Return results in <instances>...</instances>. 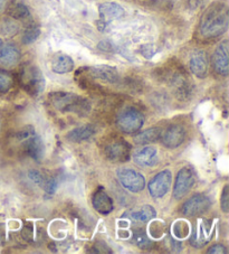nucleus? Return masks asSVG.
Returning a JSON list of instances; mask_svg holds the SVG:
<instances>
[{
  "label": "nucleus",
  "instance_id": "18",
  "mask_svg": "<svg viewBox=\"0 0 229 254\" xmlns=\"http://www.w3.org/2000/svg\"><path fill=\"white\" fill-rule=\"evenodd\" d=\"M26 141V151L28 156L33 158L35 161H41L44 158L45 154V146L41 137L32 134L29 138L25 140Z\"/></svg>",
  "mask_w": 229,
  "mask_h": 254
},
{
  "label": "nucleus",
  "instance_id": "6",
  "mask_svg": "<svg viewBox=\"0 0 229 254\" xmlns=\"http://www.w3.org/2000/svg\"><path fill=\"white\" fill-rule=\"evenodd\" d=\"M171 182H172V175L170 170H164V172L157 174L149 183L148 187L150 195L155 198L164 197L170 190Z\"/></svg>",
  "mask_w": 229,
  "mask_h": 254
},
{
  "label": "nucleus",
  "instance_id": "28",
  "mask_svg": "<svg viewBox=\"0 0 229 254\" xmlns=\"http://www.w3.org/2000/svg\"><path fill=\"white\" fill-rule=\"evenodd\" d=\"M173 230H174V234H175V236H178L179 239H182V238H184V236H186L187 234H188V225L186 224V223H183V222H178L177 224L174 225V227H173Z\"/></svg>",
  "mask_w": 229,
  "mask_h": 254
},
{
  "label": "nucleus",
  "instance_id": "29",
  "mask_svg": "<svg viewBox=\"0 0 229 254\" xmlns=\"http://www.w3.org/2000/svg\"><path fill=\"white\" fill-rule=\"evenodd\" d=\"M28 177L32 182H34L36 185L43 187L44 185V182H45V178L43 177V175L37 172V170H30V172L28 173Z\"/></svg>",
  "mask_w": 229,
  "mask_h": 254
},
{
  "label": "nucleus",
  "instance_id": "20",
  "mask_svg": "<svg viewBox=\"0 0 229 254\" xmlns=\"http://www.w3.org/2000/svg\"><path fill=\"white\" fill-rule=\"evenodd\" d=\"M93 207L100 214H103V215L105 214L107 215V214L113 211V200L107 192L99 190L93 196Z\"/></svg>",
  "mask_w": 229,
  "mask_h": 254
},
{
  "label": "nucleus",
  "instance_id": "8",
  "mask_svg": "<svg viewBox=\"0 0 229 254\" xmlns=\"http://www.w3.org/2000/svg\"><path fill=\"white\" fill-rule=\"evenodd\" d=\"M195 184V177L189 168H182L177 175L173 187V197L175 199H181L186 196Z\"/></svg>",
  "mask_w": 229,
  "mask_h": 254
},
{
  "label": "nucleus",
  "instance_id": "1",
  "mask_svg": "<svg viewBox=\"0 0 229 254\" xmlns=\"http://www.w3.org/2000/svg\"><path fill=\"white\" fill-rule=\"evenodd\" d=\"M228 25V3L226 1H215L201 17L200 34L205 38L219 37L227 32Z\"/></svg>",
  "mask_w": 229,
  "mask_h": 254
},
{
  "label": "nucleus",
  "instance_id": "11",
  "mask_svg": "<svg viewBox=\"0 0 229 254\" xmlns=\"http://www.w3.org/2000/svg\"><path fill=\"white\" fill-rule=\"evenodd\" d=\"M105 156L114 163H124L130 159V146L123 140L113 141L105 148Z\"/></svg>",
  "mask_w": 229,
  "mask_h": 254
},
{
  "label": "nucleus",
  "instance_id": "32",
  "mask_svg": "<svg viewBox=\"0 0 229 254\" xmlns=\"http://www.w3.org/2000/svg\"><path fill=\"white\" fill-rule=\"evenodd\" d=\"M207 252L213 253V254H226L227 253V249L225 248L224 245H222V244H215Z\"/></svg>",
  "mask_w": 229,
  "mask_h": 254
},
{
  "label": "nucleus",
  "instance_id": "12",
  "mask_svg": "<svg viewBox=\"0 0 229 254\" xmlns=\"http://www.w3.org/2000/svg\"><path fill=\"white\" fill-rule=\"evenodd\" d=\"M184 138H186V130H184L183 127L179 125L170 126L169 128L161 134V140L164 146L170 149L177 148L180 144H182V142L184 141Z\"/></svg>",
  "mask_w": 229,
  "mask_h": 254
},
{
  "label": "nucleus",
  "instance_id": "33",
  "mask_svg": "<svg viewBox=\"0 0 229 254\" xmlns=\"http://www.w3.org/2000/svg\"><path fill=\"white\" fill-rule=\"evenodd\" d=\"M6 5V0H0V11H2Z\"/></svg>",
  "mask_w": 229,
  "mask_h": 254
},
{
  "label": "nucleus",
  "instance_id": "30",
  "mask_svg": "<svg viewBox=\"0 0 229 254\" xmlns=\"http://www.w3.org/2000/svg\"><path fill=\"white\" fill-rule=\"evenodd\" d=\"M220 203H222V208H223L224 213H228V211H229V187H228V185L224 187Z\"/></svg>",
  "mask_w": 229,
  "mask_h": 254
},
{
  "label": "nucleus",
  "instance_id": "15",
  "mask_svg": "<svg viewBox=\"0 0 229 254\" xmlns=\"http://www.w3.org/2000/svg\"><path fill=\"white\" fill-rule=\"evenodd\" d=\"M20 51L14 44H5L0 47V63L6 67H12L19 62Z\"/></svg>",
  "mask_w": 229,
  "mask_h": 254
},
{
  "label": "nucleus",
  "instance_id": "19",
  "mask_svg": "<svg viewBox=\"0 0 229 254\" xmlns=\"http://www.w3.org/2000/svg\"><path fill=\"white\" fill-rule=\"evenodd\" d=\"M51 66L53 72L56 74H66L73 71L74 61L68 55L58 53L52 59Z\"/></svg>",
  "mask_w": 229,
  "mask_h": 254
},
{
  "label": "nucleus",
  "instance_id": "7",
  "mask_svg": "<svg viewBox=\"0 0 229 254\" xmlns=\"http://www.w3.org/2000/svg\"><path fill=\"white\" fill-rule=\"evenodd\" d=\"M211 201L206 195L197 194L189 198L186 203L182 205L181 212L186 216L199 215L208 211L210 208Z\"/></svg>",
  "mask_w": 229,
  "mask_h": 254
},
{
  "label": "nucleus",
  "instance_id": "10",
  "mask_svg": "<svg viewBox=\"0 0 229 254\" xmlns=\"http://www.w3.org/2000/svg\"><path fill=\"white\" fill-rule=\"evenodd\" d=\"M211 234H213V231H211L210 222L206 220H198L195 230L192 231L190 243L192 247L200 249L209 242Z\"/></svg>",
  "mask_w": 229,
  "mask_h": 254
},
{
  "label": "nucleus",
  "instance_id": "34",
  "mask_svg": "<svg viewBox=\"0 0 229 254\" xmlns=\"http://www.w3.org/2000/svg\"><path fill=\"white\" fill-rule=\"evenodd\" d=\"M1 45H2V42H1V39H0V47H1Z\"/></svg>",
  "mask_w": 229,
  "mask_h": 254
},
{
  "label": "nucleus",
  "instance_id": "5",
  "mask_svg": "<svg viewBox=\"0 0 229 254\" xmlns=\"http://www.w3.org/2000/svg\"><path fill=\"white\" fill-rule=\"evenodd\" d=\"M117 178L121 185L132 192H139L143 190L145 186V179L136 170L130 168H120L117 170Z\"/></svg>",
  "mask_w": 229,
  "mask_h": 254
},
{
  "label": "nucleus",
  "instance_id": "31",
  "mask_svg": "<svg viewBox=\"0 0 229 254\" xmlns=\"http://www.w3.org/2000/svg\"><path fill=\"white\" fill-rule=\"evenodd\" d=\"M134 240L136 241V244L139 245V247L141 248H145L148 247V245L150 244L149 240L147 238V235H145L144 233H142V232H140V233H136L135 236H134Z\"/></svg>",
  "mask_w": 229,
  "mask_h": 254
},
{
  "label": "nucleus",
  "instance_id": "23",
  "mask_svg": "<svg viewBox=\"0 0 229 254\" xmlns=\"http://www.w3.org/2000/svg\"><path fill=\"white\" fill-rule=\"evenodd\" d=\"M7 14L14 19H24L29 16V9L23 0H10L7 6Z\"/></svg>",
  "mask_w": 229,
  "mask_h": 254
},
{
  "label": "nucleus",
  "instance_id": "13",
  "mask_svg": "<svg viewBox=\"0 0 229 254\" xmlns=\"http://www.w3.org/2000/svg\"><path fill=\"white\" fill-rule=\"evenodd\" d=\"M189 66L193 75L199 78H204L209 68V59L205 51L193 52L189 61Z\"/></svg>",
  "mask_w": 229,
  "mask_h": 254
},
{
  "label": "nucleus",
  "instance_id": "25",
  "mask_svg": "<svg viewBox=\"0 0 229 254\" xmlns=\"http://www.w3.org/2000/svg\"><path fill=\"white\" fill-rule=\"evenodd\" d=\"M12 84L14 77L11 74L5 69H0V93H7L12 87Z\"/></svg>",
  "mask_w": 229,
  "mask_h": 254
},
{
  "label": "nucleus",
  "instance_id": "24",
  "mask_svg": "<svg viewBox=\"0 0 229 254\" xmlns=\"http://www.w3.org/2000/svg\"><path fill=\"white\" fill-rule=\"evenodd\" d=\"M161 134H162V130L160 128H150L134 135L133 141L136 144H147V143L156 142L161 138Z\"/></svg>",
  "mask_w": 229,
  "mask_h": 254
},
{
  "label": "nucleus",
  "instance_id": "16",
  "mask_svg": "<svg viewBox=\"0 0 229 254\" xmlns=\"http://www.w3.org/2000/svg\"><path fill=\"white\" fill-rule=\"evenodd\" d=\"M89 73L94 78L108 83H116L120 78L116 68L109 66V65H96V66L90 67Z\"/></svg>",
  "mask_w": 229,
  "mask_h": 254
},
{
  "label": "nucleus",
  "instance_id": "14",
  "mask_svg": "<svg viewBox=\"0 0 229 254\" xmlns=\"http://www.w3.org/2000/svg\"><path fill=\"white\" fill-rule=\"evenodd\" d=\"M100 21L104 26L111 23L113 20H116L124 15V9L117 2H103L99 6Z\"/></svg>",
  "mask_w": 229,
  "mask_h": 254
},
{
  "label": "nucleus",
  "instance_id": "26",
  "mask_svg": "<svg viewBox=\"0 0 229 254\" xmlns=\"http://www.w3.org/2000/svg\"><path fill=\"white\" fill-rule=\"evenodd\" d=\"M39 34H41V29L38 26H29V27L25 30L24 36H23V43L26 45L34 43L38 38Z\"/></svg>",
  "mask_w": 229,
  "mask_h": 254
},
{
  "label": "nucleus",
  "instance_id": "3",
  "mask_svg": "<svg viewBox=\"0 0 229 254\" xmlns=\"http://www.w3.org/2000/svg\"><path fill=\"white\" fill-rule=\"evenodd\" d=\"M50 100L54 108L60 112H85L90 109V104L80 95L67 92H54L50 94Z\"/></svg>",
  "mask_w": 229,
  "mask_h": 254
},
{
  "label": "nucleus",
  "instance_id": "21",
  "mask_svg": "<svg viewBox=\"0 0 229 254\" xmlns=\"http://www.w3.org/2000/svg\"><path fill=\"white\" fill-rule=\"evenodd\" d=\"M125 216L129 217L132 221L147 223L149 221H151L152 218L156 217V211L152 206L145 205V206H142L140 208H135V209H133V211L126 213Z\"/></svg>",
  "mask_w": 229,
  "mask_h": 254
},
{
  "label": "nucleus",
  "instance_id": "4",
  "mask_svg": "<svg viewBox=\"0 0 229 254\" xmlns=\"http://www.w3.org/2000/svg\"><path fill=\"white\" fill-rule=\"evenodd\" d=\"M144 124L143 115L139 110L133 108H129L122 111L117 117L116 125L122 132L124 133H135L140 131Z\"/></svg>",
  "mask_w": 229,
  "mask_h": 254
},
{
  "label": "nucleus",
  "instance_id": "2",
  "mask_svg": "<svg viewBox=\"0 0 229 254\" xmlns=\"http://www.w3.org/2000/svg\"><path fill=\"white\" fill-rule=\"evenodd\" d=\"M19 83L29 95L38 96L45 89V78L36 65L27 63L20 68Z\"/></svg>",
  "mask_w": 229,
  "mask_h": 254
},
{
  "label": "nucleus",
  "instance_id": "35",
  "mask_svg": "<svg viewBox=\"0 0 229 254\" xmlns=\"http://www.w3.org/2000/svg\"><path fill=\"white\" fill-rule=\"evenodd\" d=\"M0 126H1V124H0Z\"/></svg>",
  "mask_w": 229,
  "mask_h": 254
},
{
  "label": "nucleus",
  "instance_id": "9",
  "mask_svg": "<svg viewBox=\"0 0 229 254\" xmlns=\"http://www.w3.org/2000/svg\"><path fill=\"white\" fill-rule=\"evenodd\" d=\"M229 46L228 41H224L219 44L214 52L213 65L214 69L219 75L227 76L229 73Z\"/></svg>",
  "mask_w": 229,
  "mask_h": 254
},
{
  "label": "nucleus",
  "instance_id": "22",
  "mask_svg": "<svg viewBox=\"0 0 229 254\" xmlns=\"http://www.w3.org/2000/svg\"><path fill=\"white\" fill-rule=\"evenodd\" d=\"M95 133V128L92 125H85L78 128H75L72 131H69L68 134L66 135L69 141L72 142H81L84 140L90 139L92 135Z\"/></svg>",
  "mask_w": 229,
  "mask_h": 254
},
{
  "label": "nucleus",
  "instance_id": "17",
  "mask_svg": "<svg viewBox=\"0 0 229 254\" xmlns=\"http://www.w3.org/2000/svg\"><path fill=\"white\" fill-rule=\"evenodd\" d=\"M133 159L141 167H152L158 163V152L153 147H144L134 152Z\"/></svg>",
  "mask_w": 229,
  "mask_h": 254
},
{
  "label": "nucleus",
  "instance_id": "27",
  "mask_svg": "<svg viewBox=\"0 0 229 254\" xmlns=\"http://www.w3.org/2000/svg\"><path fill=\"white\" fill-rule=\"evenodd\" d=\"M43 187L44 190H46L47 194L53 195L56 191L57 187H58V183H57L55 178H48V179H45Z\"/></svg>",
  "mask_w": 229,
  "mask_h": 254
}]
</instances>
